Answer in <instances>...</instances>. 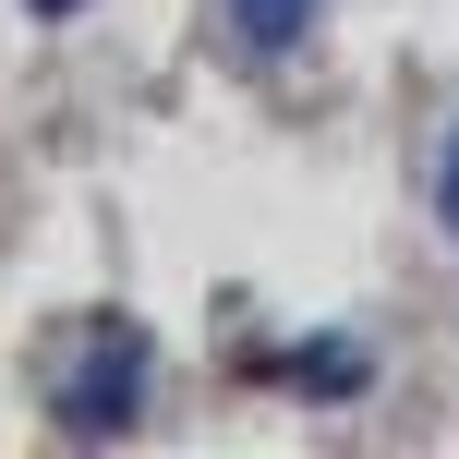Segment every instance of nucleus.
Instances as JSON below:
<instances>
[{
	"mask_svg": "<svg viewBox=\"0 0 459 459\" xmlns=\"http://www.w3.org/2000/svg\"><path fill=\"white\" fill-rule=\"evenodd\" d=\"M230 37H242L254 61H278V48L315 37V0H230Z\"/></svg>",
	"mask_w": 459,
	"mask_h": 459,
	"instance_id": "2",
	"label": "nucleus"
},
{
	"mask_svg": "<svg viewBox=\"0 0 459 459\" xmlns=\"http://www.w3.org/2000/svg\"><path fill=\"white\" fill-rule=\"evenodd\" d=\"M436 218L459 230V134H447V158H436Z\"/></svg>",
	"mask_w": 459,
	"mask_h": 459,
	"instance_id": "4",
	"label": "nucleus"
},
{
	"mask_svg": "<svg viewBox=\"0 0 459 459\" xmlns=\"http://www.w3.org/2000/svg\"><path fill=\"white\" fill-rule=\"evenodd\" d=\"M48 411H61V436H121V423L145 411V339H134V326L85 339L61 363V387H48Z\"/></svg>",
	"mask_w": 459,
	"mask_h": 459,
	"instance_id": "1",
	"label": "nucleus"
},
{
	"mask_svg": "<svg viewBox=\"0 0 459 459\" xmlns=\"http://www.w3.org/2000/svg\"><path fill=\"white\" fill-rule=\"evenodd\" d=\"M24 13H85V0H24Z\"/></svg>",
	"mask_w": 459,
	"mask_h": 459,
	"instance_id": "5",
	"label": "nucleus"
},
{
	"mask_svg": "<svg viewBox=\"0 0 459 459\" xmlns=\"http://www.w3.org/2000/svg\"><path fill=\"white\" fill-rule=\"evenodd\" d=\"M290 387H326V399H363V351H351V339H302V351H290Z\"/></svg>",
	"mask_w": 459,
	"mask_h": 459,
	"instance_id": "3",
	"label": "nucleus"
}]
</instances>
